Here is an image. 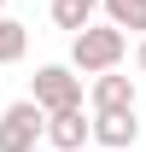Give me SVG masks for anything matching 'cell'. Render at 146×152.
Instances as JSON below:
<instances>
[{"instance_id":"5","label":"cell","mask_w":146,"mask_h":152,"mask_svg":"<svg viewBox=\"0 0 146 152\" xmlns=\"http://www.w3.org/2000/svg\"><path fill=\"white\" fill-rule=\"evenodd\" d=\"M88 105H93V111H134V76L99 70L93 88H88Z\"/></svg>"},{"instance_id":"2","label":"cell","mask_w":146,"mask_h":152,"mask_svg":"<svg viewBox=\"0 0 146 152\" xmlns=\"http://www.w3.org/2000/svg\"><path fill=\"white\" fill-rule=\"evenodd\" d=\"M35 140H47V105L35 94L12 99L0 111V152H35Z\"/></svg>"},{"instance_id":"12","label":"cell","mask_w":146,"mask_h":152,"mask_svg":"<svg viewBox=\"0 0 146 152\" xmlns=\"http://www.w3.org/2000/svg\"><path fill=\"white\" fill-rule=\"evenodd\" d=\"M0 12H6V0H0Z\"/></svg>"},{"instance_id":"4","label":"cell","mask_w":146,"mask_h":152,"mask_svg":"<svg viewBox=\"0 0 146 152\" xmlns=\"http://www.w3.org/2000/svg\"><path fill=\"white\" fill-rule=\"evenodd\" d=\"M88 140H93V117L82 111V105H70V111H47V146L82 152Z\"/></svg>"},{"instance_id":"9","label":"cell","mask_w":146,"mask_h":152,"mask_svg":"<svg viewBox=\"0 0 146 152\" xmlns=\"http://www.w3.org/2000/svg\"><path fill=\"white\" fill-rule=\"evenodd\" d=\"M105 18L117 29H140L146 35V0H105Z\"/></svg>"},{"instance_id":"1","label":"cell","mask_w":146,"mask_h":152,"mask_svg":"<svg viewBox=\"0 0 146 152\" xmlns=\"http://www.w3.org/2000/svg\"><path fill=\"white\" fill-rule=\"evenodd\" d=\"M123 53H128V35H123L111 18H105V23H88V29H76V35H70V64H76L82 76L117 70Z\"/></svg>"},{"instance_id":"6","label":"cell","mask_w":146,"mask_h":152,"mask_svg":"<svg viewBox=\"0 0 146 152\" xmlns=\"http://www.w3.org/2000/svg\"><path fill=\"white\" fill-rule=\"evenodd\" d=\"M134 140H140V123H134V111H93V146L128 152Z\"/></svg>"},{"instance_id":"13","label":"cell","mask_w":146,"mask_h":152,"mask_svg":"<svg viewBox=\"0 0 146 152\" xmlns=\"http://www.w3.org/2000/svg\"><path fill=\"white\" fill-rule=\"evenodd\" d=\"M53 152H58V146H53Z\"/></svg>"},{"instance_id":"8","label":"cell","mask_w":146,"mask_h":152,"mask_svg":"<svg viewBox=\"0 0 146 152\" xmlns=\"http://www.w3.org/2000/svg\"><path fill=\"white\" fill-rule=\"evenodd\" d=\"M23 53H29V29H23L18 18H6V12H0V64H18Z\"/></svg>"},{"instance_id":"7","label":"cell","mask_w":146,"mask_h":152,"mask_svg":"<svg viewBox=\"0 0 146 152\" xmlns=\"http://www.w3.org/2000/svg\"><path fill=\"white\" fill-rule=\"evenodd\" d=\"M99 6H105V0H53V23L76 35V29H88V23H93Z\"/></svg>"},{"instance_id":"3","label":"cell","mask_w":146,"mask_h":152,"mask_svg":"<svg viewBox=\"0 0 146 152\" xmlns=\"http://www.w3.org/2000/svg\"><path fill=\"white\" fill-rule=\"evenodd\" d=\"M29 94L47 111H70V105H82V76H76V64H41Z\"/></svg>"},{"instance_id":"11","label":"cell","mask_w":146,"mask_h":152,"mask_svg":"<svg viewBox=\"0 0 146 152\" xmlns=\"http://www.w3.org/2000/svg\"><path fill=\"white\" fill-rule=\"evenodd\" d=\"M93 152H111V146H93Z\"/></svg>"},{"instance_id":"10","label":"cell","mask_w":146,"mask_h":152,"mask_svg":"<svg viewBox=\"0 0 146 152\" xmlns=\"http://www.w3.org/2000/svg\"><path fill=\"white\" fill-rule=\"evenodd\" d=\"M134 64H140V76H146V35H140V47H134Z\"/></svg>"}]
</instances>
